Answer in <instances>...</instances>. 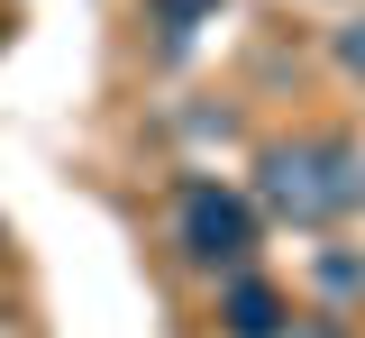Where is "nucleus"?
<instances>
[{
    "label": "nucleus",
    "instance_id": "nucleus-2",
    "mask_svg": "<svg viewBox=\"0 0 365 338\" xmlns=\"http://www.w3.org/2000/svg\"><path fill=\"white\" fill-rule=\"evenodd\" d=\"M256 193H265V210H274V220H292V229H329V220H338V193H329L319 138L265 146V155H256Z\"/></svg>",
    "mask_w": 365,
    "mask_h": 338
},
{
    "label": "nucleus",
    "instance_id": "nucleus-3",
    "mask_svg": "<svg viewBox=\"0 0 365 338\" xmlns=\"http://www.w3.org/2000/svg\"><path fill=\"white\" fill-rule=\"evenodd\" d=\"M220 329H228V338H283V329H292V302H283L265 275H228V292H220Z\"/></svg>",
    "mask_w": 365,
    "mask_h": 338
},
{
    "label": "nucleus",
    "instance_id": "nucleus-6",
    "mask_svg": "<svg viewBox=\"0 0 365 338\" xmlns=\"http://www.w3.org/2000/svg\"><path fill=\"white\" fill-rule=\"evenodd\" d=\"M329 55H338V73H347V83H365V19H347V28L329 37Z\"/></svg>",
    "mask_w": 365,
    "mask_h": 338
},
{
    "label": "nucleus",
    "instance_id": "nucleus-4",
    "mask_svg": "<svg viewBox=\"0 0 365 338\" xmlns=\"http://www.w3.org/2000/svg\"><path fill=\"white\" fill-rule=\"evenodd\" d=\"M319 165H329L338 220H347V210H365V146H356V138H319Z\"/></svg>",
    "mask_w": 365,
    "mask_h": 338
},
{
    "label": "nucleus",
    "instance_id": "nucleus-1",
    "mask_svg": "<svg viewBox=\"0 0 365 338\" xmlns=\"http://www.w3.org/2000/svg\"><path fill=\"white\" fill-rule=\"evenodd\" d=\"M174 247L192 256V265H247L256 256V210L237 193H220V183H182V210H174Z\"/></svg>",
    "mask_w": 365,
    "mask_h": 338
},
{
    "label": "nucleus",
    "instance_id": "nucleus-8",
    "mask_svg": "<svg viewBox=\"0 0 365 338\" xmlns=\"http://www.w3.org/2000/svg\"><path fill=\"white\" fill-rule=\"evenodd\" d=\"M283 338H347V320H329V311H311V320H292Z\"/></svg>",
    "mask_w": 365,
    "mask_h": 338
},
{
    "label": "nucleus",
    "instance_id": "nucleus-7",
    "mask_svg": "<svg viewBox=\"0 0 365 338\" xmlns=\"http://www.w3.org/2000/svg\"><path fill=\"white\" fill-rule=\"evenodd\" d=\"M319 284H329V292H356L365 265H356V256H319Z\"/></svg>",
    "mask_w": 365,
    "mask_h": 338
},
{
    "label": "nucleus",
    "instance_id": "nucleus-5",
    "mask_svg": "<svg viewBox=\"0 0 365 338\" xmlns=\"http://www.w3.org/2000/svg\"><path fill=\"white\" fill-rule=\"evenodd\" d=\"M146 19H155L165 37H192L201 19H220V0H146Z\"/></svg>",
    "mask_w": 365,
    "mask_h": 338
}]
</instances>
